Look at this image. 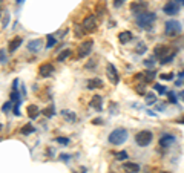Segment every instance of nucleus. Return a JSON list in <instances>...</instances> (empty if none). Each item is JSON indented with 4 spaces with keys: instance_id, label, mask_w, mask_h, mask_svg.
Masks as SVG:
<instances>
[{
    "instance_id": "1",
    "label": "nucleus",
    "mask_w": 184,
    "mask_h": 173,
    "mask_svg": "<svg viewBox=\"0 0 184 173\" xmlns=\"http://www.w3.org/2000/svg\"><path fill=\"white\" fill-rule=\"evenodd\" d=\"M155 20H157V14L155 12H147L146 11V12H141V14H138L135 17V23H137V26L140 29L149 31L152 28V25L155 23Z\"/></svg>"
},
{
    "instance_id": "2",
    "label": "nucleus",
    "mask_w": 184,
    "mask_h": 173,
    "mask_svg": "<svg viewBox=\"0 0 184 173\" xmlns=\"http://www.w3.org/2000/svg\"><path fill=\"white\" fill-rule=\"evenodd\" d=\"M108 139H109L110 144H114V146H121V144L126 142V139H128V130L118 127V129H115V130L110 132Z\"/></svg>"
},
{
    "instance_id": "3",
    "label": "nucleus",
    "mask_w": 184,
    "mask_h": 173,
    "mask_svg": "<svg viewBox=\"0 0 184 173\" xmlns=\"http://www.w3.org/2000/svg\"><path fill=\"white\" fill-rule=\"evenodd\" d=\"M92 48H94V40H92V38H88V40L81 41L80 46L77 48V58H85V57H88L92 52Z\"/></svg>"
},
{
    "instance_id": "4",
    "label": "nucleus",
    "mask_w": 184,
    "mask_h": 173,
    "mask_svg": "<svg viewBox=\"0 0 184 173\" xmlns=\"http://www.w3.org/2000/svg\"><path fill=\"white\" fill-rule=\"evenodd\" d=\"M181 32V23L178 20H167L164 25V34L169 37H175Z\"/></svg>"
},
{
    "instance_id": "5",
    "label": "nucleus",
    "mask_w": 184,
    "mask_h": 173,
    "mask_svg": "<svg viewBox=\"0 0 184 173\" xmlns=\"http://www.w3.org/2000/svg\"><path fill=\"white\" fill-rule=\"evenodd\" d=\"M153 139V135L150 130H141L135 135V142L140 146V147H147Z\"/></svg>"
},
{
    "instance_id": "6",
    "label": "nucleus",
    "mask_w": 184,
    "mask_h": 173,
    "mask_svg": "<svg viewBox=\"0 0 184 173\" xmlns=\"http://www.w3.org/2000/svg\"><path fill=\"white\" fill-rule=\"evenodd\" d=\"M97 26H98V22H97V16H94V14L88 16L81 22V28L86 34H91L94 31H97Z\"/></svg>"
},
{
    "instance_id": "7",
    "label": "nucleus",
    "mask_w": 184,
    "mask_h": 173,
    "mask_svg": "<svg viewBox=\"0 0 184 173\" xmlns=\"http://www.w3.org/2000/svg\"><path fill=\"white\" fill-rule=\"evenodd\" d=\"M106 75H108V80H109L112 84H118L120 83V74H118L117 68L112 63L106 65Z\"/></svg>"
},
{
    "instance_id": "8",
    "label": "nucleus",
    "mask_w": 184,
    "mask_h": 173,
    "mask_svg": "<svg viewBox=\"0 0 184 173\" xmlns=\"http://www.w3.org/2000/svg\"><path fill=\"white\" fill-rule=\"evenodd\" d=\"M52 74H54V65H52V63L46 61V63L40 65V68H38V75H40L41 78H48V77H51Z\"/></svg>"
},
{
    "instance_id": "9",
    "label": "nucleus",
    "mask_w": 184,
    "mask_h": 173,
    "mask_svg": "<svg viewBox=\"0 0 184 173\" xmlns=\"http://www.w3.org/2000/svg\"><path fill=\"white\" fill-rule=\"evenodd\" d=\"M163 11H164L166 16H177V14L180 12V5H178L177 2L170 0V2H167V3L164 5Z\"/></svg>"
},
{
    "instance_id": "10",
    "label": "nucleus",
    "mask_w": 184,
    "mask_h": 173,
    "mask_svg": "<svg viewBox=\"0 0 184 173\" xmlns=\"http://www.w3.org/2000/svg\"><path fill=\"white\" fill-rule=\"evenodd\" d=\"M43 49V38H34L28 43V51L32 54H38Z\"/></svg>"
},
{
    "instance_id": "11",
    "label": "nucleus",
    "mask_w": 184,
    "mask_h": 173,
    "mask_svg": "<svg viewBox=\"0 0 184 173\" xmlns=\"http://www.w3.org/2000/svg\"><path fill=\"white\" fill-rule=\"evenodd\" d=\"M146 8H147V2L144 0H138V2H133L132 5H130V11L133 12V14H141V12H146Z\"/></svg>"
},
{
    "instance_id": "12",
    "label": "nucleus",
    "mask_w": 184,
    "mask_h": 173,
    "mask_svg": "<svg viewBox=\"0 0 184 173\" xmlns=\"http://www.w3.org/2000/svg\"><path fill=\"white\" fill-rule=\"evenodd\" d=\"M175 137L172 135V133H163L161 137H160V146L161 147H164V149H167L169 146H172L173 142H175Z\"/></svg>"
},
{
    "instance_id": "13",
    "label": "nucleus",
    "mask_w": 184,
    "mask_h": 173,
    "mask_svg": "<svg viewBox=\"0 0 184 173\" xmlns=\"http://www.w3.org/2000/svg\"><path fill=\"white\" fill-rule=\"evenodd\" d=\"M22 43H23V38H22V37H14V38L8 43V52H9V54H14V52L22 46Z\"/></svg>"
},
{
    "instance_id": "14",
    "label": "nucleus",
    "mask_w": 184,
    "mask_h": 173,
    "mask_svg": "<svg viewBox=\"0 0 184 173\" xmlns=\"http://www.w3.org/2000/svg\"><path fill=\"white\" fill-rule=\"evenodd\" d=\"M123 170L126 173H138L141 170V167H140V164H137V162H132V161H126L124 164H123Z\"/></svg>"
},
{
    "instance_id": "15",
    "label": "nucleus",
    "mask_w": 184,
    "mask_h": 173,
    "mask_svg": "<svg viewBox=\"0 0 184 173\" xmlns=\"http://www.w3.org/2000/svg\"><path fill=\"white\" fill-rule=\"evenodd\" d=\"M91 107L92 109H95L97 112H101L103 110V98L100 97V95H94L91 98Z\"/></svg>"
},
{
    "instance_id": "16",
    "label": "nucleus",
    "mask_w": 184,
    "mask_h": 173,
    "mask_svg": "<svg viewBox=\"0 0 184 173\" xmlns=\"http://www.w3.org/2000/svg\"><path fill=\"white\" fill-rule=\"evenodd\" d=\"M106 12H108V9H106V0H104V2L100 0V2L95 5V16H97V17H103Z\"/></svg>"
},
{
    "instance_id": "17",
    "label": "nucleus",
    "mask_w": 184,
    "mask_h": 173,
    "mask_svg": "<svg viewBox=\"0 0 184 173\" xmlns=\"http://www.w3.org/2000/svg\"><path fill=\"white\" fill-rule=\"evenodd\" d=\"M167 52H169V48H166L164 45H158V46H155V49H153V57L158 58V60H161Z\"/></svg>"
},
{
    "instance_id": "18",
    "label": "nucleus",
    "mask_w": 184,
    "mask_h": 173,
    "mask_svg": "<svg viewBox=\"0 0 184 173\" xmlns=\"http://www.w3.org/2000/svg\"><path fill=\"white\" fill-rule=\"evenodd\" d=\"M60 113H61L63 120H66L68 123H75V121H77V115H75V112H72V110L65 109V110H61Z\"/></svg>"
},
{
    "instance_id": "19",
    "label": "nucleus",
    "mask_w": 184,
    "mask_h": 173,
    "mask_svg": "<svg viewBox=\"0 0 184 173\" xmlns=\"http://www.w3.org/2000/svg\"><path fill=\"white\" fill-rule=\"evenodd\" d=\"M26 112H28V117H29L31 120H36L37 117L41 113V112H40V109L37 107L36 104H29V106H28V109H26Z\"/></svg>"
},
{
    "instance_id": "20",
    "label": "nucleus",
    "mask_w": 184,
    "mask_h": 173,
    "mask_svg": "<svg viewBox=\"0 0 184 173\" xmlns=\"http://www.w3.org/2000/svg\"><path fill=\"white\" fill-rule=\"evenodd\" d=\"M132 40V32L130 31H121L120 34H118V41L121 43V45H126Z\"/></svg>"
},
{
    "instance_id": "21",
    "label": "nucleus",
    "mask_w": 184,
    "mask_h": 173,
    "mask_svg": "<svg viewBox=\"0 0 184 173\" xmlns=\"http://www.w3.org/2000/svg\"><path fill=\"white\" fill-rule=\"evenodd\" d=\"M71 55H72V51H71V49H63V51L57 55V61H58V63H63V61H66L68 58H71Z\"/></svg>"
},
{
    "instance_id": "22",
    "label": "nucleus",
    "mask_w": 184,
    "mask_h": 173,
    "mask_svg": "<svg viewBox=\"0 0 184 173\" xmlns=\"http://www.w3.org/2000/svg\"><path fill=\"white\" fill-rule=\"evenodd\" d=\"M41 113L46 117V118H52L55 115V104L54 103H49L48 107H45L43 110H41Z\"/></svg>"
},
{
    "instance_id": "23",
    "label": "nucleus",
    "mask_w": 184,
    "mask_h": 173,
    "mask_svg": "<svg viewBox=\"0 0 184 173\" xmlns=\"http://www.w3.org/2000/svg\"><path fill=\"white\" fill-rule=\"evenodd\" d=\"M175 55H177V51H173V49H169V52H167L164 57L160 60V61H161V65H169V63H170V61L175 58Z\"/></svg>"
},
{
    "instance_id": "24",
    "label": "nucleus",
    "mask_w": 184,
    "mask_h": 173,
    "mask_svg": "<svg viewBox=\"0 0 184 173\" xmlns=\"http://www.w3.org/2000/svg\"><path fill=\"white\" fill-rule=\"evenodd\" d=\"M103 87V81L100 78H91L88 80V89H101Z\"/></svg>"
},
{
    "instance_id": "25",
    "label": "nucleus",
    "mask_w": 184,
    "mask_h": 173,
    "mask_svg": "<svg viewBox=\"0 0 184 173\" xmlns=\"http://www.w3.org/2000/svg\"><path fill=\"white\" fill-rule=\"evenodd\" d=\"M34 132H36V127H34V124H31V123L25 124V126L20 129V133H22V135H31V133H34Z\"/></svg>"
},
{
    "instance_id": "26",
    "label": "nucleus",
    "mask_w": 184,
    "mask_h": 173,
    "mask_svg": "<svg viewBox=\"0 0 184 173\" xmlns=\"http://www.w3.org/2000/svg\"><path fill=\"white\" fill-rule=\"evenodd\" d=\"M155 77H157V74H155V70L153 69H149V70H146V72L143 74V80H144V83H152V81L155 80Z\"/></svg>"
},
{
    "instance_id": "27",
    "label": "nucleus",
    "mask_w": 184,
    "mask_h": 173,
    "mask_svg": "<svg viewBox=\"0 0 184 173\" xmlns=\"http://www.w3.org/2000/svg\"><path fill=\"white\" fill-rule=\"evenodd\" d=\"M46 38H48V41H46V48H48V49L54 48L55 45H57V40H58V38H57V35L49 34L48 37H46Z\"/></svg>"
},
{
    "instance_id": "28",
    "label": "nucleus",
    "mask_w": 184,
    "mask_h": 173,
    "mask_svg": "<svg viewBox=\"0 0 184 173\" xmlns=\"http://www.w3.org/2000/svg\"><path fill=\"white\" fill-rule=\"evenodd\" d=\"M9 98H11V101H12V103H20V101H23V100H22V95H20V92H18V89H16V90H11Z\"/></svg>"
},
{
    "instance_id": "29",
    "label": "nucleus",
    "mask_w": 184,
    "mask_h": 173,
    "mask_svg": "<svg viewBox=\"0 0 184 173\" xmlns=\"http://www.w3.org/2000/svg\"><path fill=\"white\" fill-rule=\"evenodd\" d=\"M115 158H117V161H128V152L126 150H120V152H117L115 153Z\"/></svg>"
},
{
    "instance_id": "30",
    "label": "nucleus",
    "mask_w": 184,
    "mask_h": 173,
    "mask_svg": "<svg viewBox=\"0 0 184 173\" xmlns=\"http://www.w3.org/2000/svg\"><path fill=\"white\" fill-rule=\"evenodd\" d=\"M11 109H12V101H11V100L6 101V103H3V106H2V112H3V113H8Z\"/></svg>"
},
{
    "instance_id": "31",
    "label": "nucleus",
    "mask_w": 184,
    "mask_h": 173,
    "mask_svg": "<svg viewBox=\"0 0 184 173\" xmlns=\"http://www.w3.org/2000/svg\"><path fill=\"white\" fill-rule=\"evenodd\" d=\"M146 51H147V46L144 43H138L137 48H135V52H137V54H144Z\"/></svg>"
},
{
    "instance_id": "32",
    "label": "nucleus",
    "mask_w": 184,
    "mask_h": 173,
    "mask_svg": "<svg viewBox=\"0 0 184 173\" xmlns=\"http://www.w3.org/2000/svg\"><path fill=\"white\" fill-rule=\"evenodd\" d=\"M85 34H86V32L83 31L81 25H77V26H75V37H77V38H81Z\"/></svg>"
},
{
    "instance_id": "33",
    "label": "nucleus",
    "mask_w": 184,
    "mask_h": 173,
    "mask_svg": "<svg viewBox=\"0 0 184 173\" xmlns=\"http://www.w3.org/2000/svg\"><path fill=\"white\" fill-rule=\"evenodd\" d=\"M8 63V57H6V51L0 49V65H6Z\"/></svg>"
},
{
    "instance_id": "34",
    "label": "nucleus",
    "mask_w": 184,
    "mask_h": 173,
    "mask_svg": "<svg viewBox=\"0 0 184 173\" xmlns=\"http://www.w3.org/2000/svg\"><path fill=\"white\" fill-rule=\"evenodd\" d=\"M146 103H147V104L157 103V97H155L153 94H146Z\"/></svg>"
},
{
    "instance_id": "35",
    "label": "nucleus",
    "mask_w": 184,
    "mask_h": 173,
    "mask_svg": "<svg viewBox=\"0 0 184 173\" xmlns=\"http://www.w3.org/2000/svg\"><path fill=\"white\" fill-rule=\"evenodd\" d=\"M155 57H150V58H147V60H144V65H146L147 68H153L155 66Z\"/></svg>"
},
{
    "instance_id": "36",
    "label": "nucleus",
    "mask_w": 184,
    "mask_h": 173,
    "mask_svg": "<svg viewBox=\"0 0 184 173\" xmlns=\"http://www.w3.org/2000/svg\"><path fill=\"white\" fill-rule=\"evenodd\" d=\"M55 141H57L58 144H63V146H68V144H69V138H65V137H57Z\"/></svg>"
},
{
    "instance_id": "37",
    "label": "nucleus",
    "mask_w": 184,
    "mask_h": 173,
    "mask_svg": "<svg viewBox=\"0 0 184 173\" xmlns=\"http://www.w3.org/2000/svg\"><path fill=\"white\" fill-rule=\"evenodd\" d=\"M153 89H155L160 95H164V94H166V87L161 86V84H153Z\"/></svg>"
},
{
    "instance_id": "38",
    "label": "nucleus",
    "mask_w": 184,
    "mask_h": 173,
    "mask_svg": "<svg viewBox=\"0 0 184 173\" xmlns=\"http://www.w3.org/2000/svg\"><path fill=\"white\" fill-rule=\"evenodd\" d=\"M9 20H11V16H9V12L6 11L5 16H3V28H6V26L9 25Z\"/></svg>"
},
{
    "instance_id": "39",
    "label": "nucleus",
    "mask_w": 184,
    "mask_h": 173,
    "mask_svg": "<svg viewBox=\"0 0 184 173\" xmlns=\"http://www.w3.org/2000/svg\"><path fill=\"white\" fill-rule=\"evenodd\" d=\"M5 16V0H0V20Z\"/></svg>"
},
{
    "instance_id": "40",
    "label": "nucleus",
    "mask_w": 184,
    "mask_h": 173,
    "mask_svg": "<svg viewBox=\"0 0 184 173\" xmlns=\"http://www.w3.org/2000/svg\"><path fill=\"white\" fill-rule=\"evenodd\" d=\"M20 104H22V101H20V103H16L14 109H12V112H14L16 117H20Z\"/></svg>"
},
{
    "instance_id": "41",
    "label": "nucleus",
    "mask_w": 184,
    "mask_h": 173,
    "mask_svg": "<svg viewBox=\"0 0 184 173\" xmlns=\"http://www.w3.org/2000/svg\"><path fill=\"white\" fill-rule=\"evenodd\" d=\"M160 77H161V80H166V81L173 80V74H161Z\"/></svg>"
},
{
    "instance_id": "42",
    "label": "nucleus",
    "mask_w": 184,
    "mask_h": 173,
    "mask_svg": "<svg viewBox=\"0 0 184 173\" xmlns=\"http://www.w3.org/2000/svg\"><path fill=\"white\" fill-rule=\"evenodd\" d=\"M95 66H97V61H95V60H89V61H88V65H86L85 68H86V69H94Z\"/></svg>"
},
{
    "instance_id": "43",
    "label": "nucleus",
    "mask_w": 184,
    "mask_h": 173,
    "mask_svg": "<svg viewBox=\"0 0 184 173\" xmlns=\"http://www.w3.org/2000/svg\"><path fill=\"white\" fill-rule=\"evenodd\" d=\"M137 92L141 94V95H146V89H144V84H138L137 86Z\"/></svg>"
},
{
    "instance_id": "44",
    "label": "nucleus",
    "mask_w": 184,
    "mask_h": 173,
    "mask_svg": "<svg viewBox=\"0 0 184 173\" xmlns=\"http://www.w3.org/2000/svg\"><path fill=\"white\" fill-rule=\"evenodd\" d=\"M58 159H61V161H65V162H68V161L71 159V155H68V153H61V155L58 156Z\"/></svg>"
},
{
    "instance_id": "45",
    "label": "nucleus",
    "mask_w": 184,
    "mask_h": 173,
    "mask_svg": "<svg viewBox=\"0 0 184 173\" xmlns=\"http://www.w3.org/2000/svg\"><path fill=\"white\" fill-rule=\"evenodd\" d=\"M167 95H169V101H170V103H177V100H175V94H173V92H167Z\"/></svg>"
},
{
    "instance_id": "46",
    "label": "nucleus",
    "mask_w": 184,
    "mask_h": 173,
    "mask_svg": "<svg viewBox=\"0 0 184 173\" xmlns=\"http://www.w3.org/2000/svg\"><path fill=\"white\" fill-rule=\"evenodd\" d=\"M92 124H95V126H101V124H103V120H101V118H94V120H92Z\"/></svg>"
},
{
    "instance_id": "47",
    "label": "nucleus",
    "mask_w": 184,
    "mask_h": 173,
    "mask_svg": "<svg viewBox=\"0 0 184 173\" xmlns=\"http://www.w3.org/2000/svg\"><path fill=\"white\" fill-rule=\"evenodd\" d=\"M124 2H126V0H114V6H115V8H118V6H121Z\"/></svg>"
},
{
    "instance_id": "48",
    "label": "nucleus",
    "mask_w": 184,
    "mask_h": 173,
    "mask_svg": "<svg viewBox=\"0 0 184 173\" xmlns=\"http://www.w3.org/2000/svg\"><path fill=\"white\" fill-rule=\"evenodd\" d=\"M18 80L17 78H16V80H14V81H12V90H16V89H18Z\"/></svg>"
},
{
    "instance_id": "49",
    "label": "nucleus",
    "mask_w": 184,
    "mask_h": 173,
    "mask_svg": "<svg viewBox=\"0 0 184 173\" xmlns=\"http://www.w3.org/2000/svg\"><path fill=\"white\" fill-rule=\"evenodd\" d=\"M178 95H180V98H181V100H183V101H184V92H180Z\"/></svg>"
},
{
    "instance_id": "50",
    "label": "nucleus",
    "mask_w": 184,
    "mask_h": 173,
    "mask_svg": "<svg viewBox=\"0 0 184 173\" xmlns=\"http://www.w3.org/2000/svg\"><path fill=\"white\" fill-rule=\"evenodd\" d=\"M178 124H184V117H183V118H180V120H178Z\"/></svg>"
},
{
    "instance_id": "51",
    "label": "nucleus",
    "mask_w": 184,
    "mask_h": 173,
    "mask_svg": "<svg viewBox=\"0 0 184 173\" xmlns=\"http://www.w3.org/2000/svg\"><path fill=\"white\" fill-rule=\"evenodd\" d=\"M23 2H25V0H17V3H23Z\"/></svg>"
},
{
    "instance_id": "52",
    "label": "nucleus",
    "mask_w": 184,
    "mask_h": 173,
    "mask_svg": "<svg viewBox=\"0 0 184 173\" xmlns=\"http://www.w3.org/2000/svg\"><path fill=\"white\" fill-rule=\"evenodd\" d=\"M178 2H180V3H181V5H184V0H178Z\"/></svg>"
},
{
    "instance_id": "53",
    "label": "nucleus",
    "mask_w": 184,
    "mask_h": 173,
    "mask_svg": "<svg viewBox=\"0 0 184 173\" xmlns=\"http://www.w3.org/2000/svg\"><path fill=\"white\" fill-rule=\"evenodd\" d=\"M2 129H3V126H2V123H0V130H2Z\"/></svg>"
},
{
    "instance_id": "54",
    "label": "nucleus",
    "mask_w": 184,
    "mask_h": 173,
    "mask_svg": "<svg viewBox=\"0 0 184 173\" xmlns=\"http://www.w3.org/2000/svg\"><path fill=\"white\" fill-rule=\"evenodd\" d=\"M164 173H170V172H164Z\"/></svg>"
},
{
    "instance_id": "55",
    "label": "nucleus",
    "mask_w": 184,
    "mask_h": 173,
    "mask_svg": "<svg viewBox=\"0 0 184 173\" xmlns=\"http://www.w3.org/2000/svg\"><path fill=\"white\" fill-rule=\"evenodd\" d=\"M0 141H2V138H0Z\"/></svg>"
}]
</instances>
